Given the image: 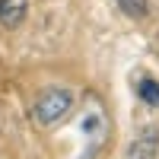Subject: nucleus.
<instances>
[{
    "mask_svg": "<svg viewBox=\"0 0 159 159\" xmlns=\"http://www.w3.org/2000/svg\"><path fill=\"white\" fill-rule=\"evenodd\" d=\"M159 156V130L156 127H143L137 140L130 143L127 150V159H156Z\"/></svg>",
    "mask_w": 159,
    "mask_h": 159,
    "instance_id": "2",
    "label": "nucleus"
},
{
    "mask_svg": "<svg viewBox=\"0 0 159 159\" xmlns=\"http://www.w3.org/2000/svg\"><path fill=\"white\" fill-rule=\"evenodd\" d=\"M118 7H121L127 16H134V19H143L150 13V0H115Z\"/></svg>",
    "mask_w": 159,
    "mask_h": 159,
    "instance_id": "4",
    "label": "nucleus"
},
{
    "mask_svg": "<svg viewBox=\"0 0 159 159\" xmlns=\"http://www.w3.org/2000/svg\"><path fill=\"white\" fill-rule=\"evenodd\" d=\"M25 10H29V0H0V25H3V29L22 25Z\"/></svg>",
    "mask_w": 159,
    "mask_h": 159,
    "instance_id": "3",
    "label": "nucleus"
},
{
    "mask_svg": "<svg viewBox=\"0 0 159 159\" xmlns=\"http://www.w3.org/2000/svg\"><path fill=\"white\" fill-rule=\"evenodd\" d=\"M70 105H73V92L67 86H48L32 105V121L38 127H51L70 111Z\"/></svg>",
    "mask_w": 159,
    "mask_h": 159,
    "instance_id": "1",
    "label": "nucleus"
},
{
    "mask_svg": "<svg viewBox=\"0 0 159 159\" xmlns=\"http://www.w3.org/2000/svg\"><path fill=\"white\" fill-rule=\"evenodd\" d=\"M137 92H140V99L147 105H159V83H156V80H140Z\"/></svg>",
    "mask_w": 159,
    "mask_h": 159,
    "instance_id": "5",
    "label": "nucleus"
}]
</instances>
